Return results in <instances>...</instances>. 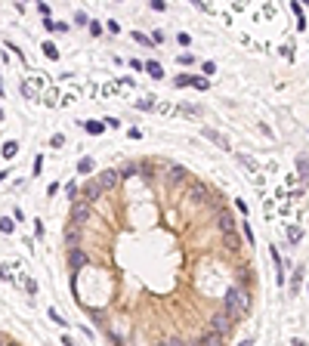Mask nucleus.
<instances>
[{
    "label": "nucleus",
    "instance_id": "nucleus-25",
    "mask_svg": "<svg viewBox=\"0 0 309 346\" xmlns=\"http://www.w3.org/2000/svg\"><path fill=\"white\" fill-rule=\"evenodd\" d=\"M49 318H53L56 325H65V322H62V315H59V312H56V309H49Z\"/></svg>",
    "mask_w": 309,
    "mask_h": 346
},
{
    "label": "nucleus",
    "instance_id": "nucleus-16",
    "mask_svg": "<svg viewBox=\"0 0 309 346\" xmlns=\"http://www.w3.org/2000/svg\"><path fill=\"white\" fill-rule=\"evenodd\" d=\"M155 346H189V343L179 340V337H170V340H161V343H155Z\"/></svg>",
    "mask_w": 309,
    "mask_h": 346
},
{
    "label": "nucleus",
    "instance_id": "nucleus-20",
    "mask_svg": "<svg viewBox=\"0 0 309 346\" xmlns=\"http://www.w3.org/2000/svg\"><path fill=\"white\" fill-rule=\"evenodd\" d=\"M78 170H81V173H90V170H93V161H90V158H83V161L78 164Z\"/></svg>",
    "mask_w": 309,
    "mask_h": 346
},
{
    "label": "nucleus",
    "instance_id": "nucleus-24",
    "mask_svg": "<svg viewBox=\"0 0 309 346\" xmlns=\"http://www.w3.org/2000/svg\"><path fill=\"white\" fill-rule=\"evenodd\" d=\"M90 34H93V37H99V34H102V28H99L96 22H90Z\"/></svg>",
    "mask_w": 309,
    "mask_h": 346
},
{
    "label": "nucleus",
    "instance_id": "nucleus-21",
    "mask_svg": "<svg viewBox=\"0 0 309 346\" xmlns=\"http://www.w3.org/2000/svg\"><path fill=\"white\" fill-rule=\"evenodd\" d=\"M44 53L49 56V59H56V56H59V49H56L53 44H49V40H47V44H44Z\"/></svg>",
    "mask_w": 309,
    "mask_h": 346
},
{
    "label": "nucleus",
    "instance_id": "nucleus-1",
    "mask_svg": "<svg viewBox=\"0 0 309 346\" xmlns=\"http://www.w3.org/2000/svg\"><path fill=\"white\" fill-rule=\"evenodd\" d=\"M223 303H226V309H223V312H229L235 322H238V318H244L247 312H250V294H247V288H238V284L226 291V300H223Z\"/></svg>",
    "mask_w": 309,
    "mask_h": 346
},
{
    "label": "nucleus",
    "instance_id": "nucleus-6",
    "mask_svg": "<svg viewBox=\"0 0 309 346\" xmlns=\"http://www.w3.org/2000/svg\"><path fill=\"white\" fill-rule=\"evenodd\" d=\"M99 195H102V185H99V180H90L87 185H83V201H87V204L99 201Z\"/></svg>",
    "mask_w": 309,
    "mask_h": 346
},
{
    "label": "nucleus",
    "instance_id": "nucleus-14",
    "mask_svg": "<svg viewBox=\"0 0 309 346\" xmlns=\"http://www.w3.org/2000/svg\"><path fill=\"white\" fill-rule=\"evenodd\" d=\"M118 173H121V180H127V176H136V173H139V164H136V161H127Z\"/></svg>",
    "mask_w": 309,
    "mask_h": 346
},
{
    "label": "nucleus",
    "instance_id": "nucleus-17",
    "mask_svg": "<svg viewBox=\"0 0 309 346\" xmlns=\"http://www.w3.org/2000/svg\"><path fill=\"white\" fill-rule=\"evenodd\" d=\"M247 281H250V269H241L238 272V288H247Z\"/></svg>",
    "mask_w": 309,
    "mask_h": 346
},
{
    "label": "nucleus",
    "instance_id": "nucleus-23",
    "mask_svg": "<svg viewBox=\"0 0 309 346\" xmlns=\"http://www.w3.org/2000/svg\"><path fill=\"white\" fill-rule=\"evenodd\" d=\"M146 68H148V71H152V74H155V78H161V65H158V62H148V65H146Z\"/></svg>",
    "mask_w": 309,
    "mask_h": 346
},
{
    "label": "nucleus",
    "instance_id": "nucleus-8",
    "mask_svg": "<svg viewBox=\"0 0 309 346\" xmlns=\"http://www.w3.org/2000/svg\"><path fill=\"white\" fill-rule=\"evenodd\" d=\"M186 180H189V173L182 170V167H170V170H167V185H179Z\"/></svg>",
    "mask_w": 309,
    "mask_h": 346
},
{
    "label": "nucleus",
    "instance_id": "nucleus-7",
    "mask_svg": "<svg viewBox=\"0 0 309 346\" xmlns=\"http://www.w3.org/2000/svg\"><path fill=\"white\" fill-rule=\"evenodd\" d=\"M118 182H121V173L112 170V167H108V170H102V176H99V185H102V192H105V189H114Z\"/></svg>",
    "mask_w": 309,
    "mask_h": 346
},
{
    "label": "nucleus",
    "instance_id": "nucleus-4",
    "mask_svg": "<svg viewBox=\"0 0 309 346\" xmlns=\"http://www.w3.org/2000/svg\"><path fill=\"white\" fill-rule=\"evenodd\" d=\"M87 219H90V204H87V201H74V207H71V223L81 226V223H87Z\"/></svg>",
    "mask_w": 309,
    "mask_h": 346
},
{
    "label": "nucleus",
    "instance_id": "nucleus-3",
    "mask_svg": "<svg viewBox=\"0 0 309 346\" xmlns=\"http://www.w3.org/2000/svg\"><path fill=\"white\" fill-rule=\"evenodd\" d=\"M186 201H192V204H207V201H211V189H207L204 182H192L189 192H186Z\"/></svg>",
    "mask_w": 309,
    "mask_h": 346
},
{
    "label": "nucleus",
    "instance_id": "nucleus-18",
    "mask_svg": "<svg viewBox=\"0 0 309 346\" xmlns=\"http://www.w3.org/2000/svg\"><path fill=\"white\" fill-rule=\"evenodd\" d=\"M87 130L93 133V136H99V133H102V124H99V121H87Z\"/></svg>",
    "mask_w": 309,
    "mask_h": 346
},
{
    "label": "nucleus",
    "instance_id": "nucleus-19",
    "mask_svg": "<svg viewBox=\"0 0 309 346\" xmlns=\"http://www.w3.org/2000/svg\"><path fill=\"white\" fill-rule=\"evenodd\" d=\"M16 151H19V146H16V142H6V146H3V158H13Z\"/></svg>",
    "mask_w": 309,
    "mask_h": 346
},
{
    "label": "nucleus",
    "instance_id": "nucleus-27",
    "mask_svg": "<svg viewBox=\"0 0 309 346\" xmlns=\"http://www.w3.org/2000/svg\"><path fill=\"white\" fill-rule=\"evenodd\" d=\"M0 346H19V343H10V340H0Z\"/></svg>",
    "mask_w": 309,
    "mask_h": 346
},
{
    "label": "nucleus",
    "instance_id": "nucleus-11",
    "mask_svg": "<svg viewBox=\"0 0 309 346\" xmlns=\"http://www.w3.org/2000/svg\"><path fill=\"white\" fill-rule=\"evenodd\" d=\"M65 241L71 244V247H78V241H81V226H68V229H65Z\"/></svg>",
    "mask_w": 309,
    "mask_h": 346
},
{
    "label": "nucleus",
    "instance_id": "nucleus-28",
    "mask_svg": "<svg viewBox=\"0 0 309 346\" xmlns=\"http://www.w3.org/2000/svg\"><path fill=\"white\" fill-rule=\"evenodd\" d=\"M189 346H201V343H189Z\"/></svg>",
    "mask_w": 309,
    "mask_h": 346
},
{
    "label": "nucleus",
    "instance_id": "nucleus-12",
    "mask_svg": "<svg viewBox=\"0 0 309 346\" xmlns=\"http://www.w3.org/2000/svg\"><path fill=\"white\" fill-rule=\"evenodd\" d=\"M223 244H226V250H241V238L235 232H229V235H223Z\"/></svg>",
    "mask_w": 309,
    "mask_h": 346
},
{
    "label": "nucleus",
    "instance_id": "nucleus-15",
    "mask_svg": "<svg viewBox=\"0 0 309 346\" xmlns=\"http://www.w3.org/2000/svg\"><path fill=\"white\" fill-rule=\"evenodd\" d=\"M297 167H300V176L309 180V161H306V158H297Z\"/></svg>",
    "mask_w": 309,
    "mask_h": 346
},
{
    "label": "nucleus",
    "instance_id": "nucleus-9",
    "mask_svg": "<svg viewBox=\"0 0 309 346\" xmlns=\"http://www.w3.org/2000/svg\"><path fill=\"white\" fill-rule=\"evenodd\" d=\"M68 263H71V269L87 266V254H83L81 247H71V250H68Z\"/></svg>",
    "mask_w": 309,
    "mask_h": 346
},
{
    "label": "nucleus",
    "instance_id": "nucleus-10",
    "mask_svg": "<svg viewBox=\"0 0 309 346\" xmlns=\"http://www.w3.org/2000/svg\"><path fill=\"white\" fill-rule=\"evenodd\" d=\"M204 136H207V139H213V142H216V146H220L223 151H229V148H232V146H229V139H226V136H220V133H216V130H211V127L204 130Z\"/></svg>",
    "mask_w": 309,
    "mask_h": 346
},
{
    "label": "nucleus",
    "instance_id": "nucleus-26",
    "mask_svg": "<svg viewBox=\"0 0 309 346\" xmlns=\"http://www.w3.org/2000/svg\"><path fill=\"white\" fill-rule=\"evenodd\" d=\"M74 22H78V25H87V13H74Z\"/></svg>",
    "mask_w": 309,
    "mask_h": 346
},
{
    "label": "nucleus",
    "instance_id": "nucleus-29",
    "mask_svg": "<svg viewBox=\"0 0 309 346\" xmlns=\"http://www.w3.org/2000/svg\"><path fill=\"white\" fill-rule=\"evenodd\" d=\"M0 93H3V83H0Z\"/></svg>",
    "mask_w": 309,
    "mask_h": 346
},
{
    "label": "nucleus",
    "instance_id": "nucleus-2",
    "mask_svg": "<svg viewBox=\"0 0 309 346\" xmlns=\"http://www.w3.org/2000/svg\"><path fill=\"white\" fill-rule=\"evenodd\" d=\"M232 328H235V318H232L229 312H216V315L211 318V331H213V334H220V337H226Z\"/></svg>",
    "mask_w": 309,
    "mask_h": 346
},
{
    "label": "nucleus",
    "instance_id": "nucleus-5",
    "mask_svg": "<svg viewBox=\"0 0 309 346\" xmlns=\"http://www.w3.org/2000/svg\"><path fill=\"white\" fill-rule=\"evenodd\" d=\"M216 229H220L223 235L235 232V216H232L229 210H220V214H216Z\"/></svg>",
    "mask_w": 309,
    "mask_h": 346
},
{
    "label": "nucleus",
    "instance_id": "nucleus-22",
    "mask_svg": "<svg viewBox=\"0 0 309 346\" xmlns=\"http://www.w3.org/2000/svg\"><path fill=\"white\" fill-rule=\"evenodd\" d=\"M0 232H13V219H10V216L0 219Z\"/></svg>",
    "mask_w": 309,
    "mask_h": 346
},
{
    "label": "nucleus",
    "instance_id": "nucleus-13",
    "mask_svg": "<svg viewBox=\"0 0 309 346\" xmlns=\"http://www.w3.org/2000/svg\"><path fill=\"white\" fill-rule=\"evenodd\" d=\"M198 343H201V346H223V337H220V334H213V331H207Z\"/></svg>",
    "mask_w": 309,
    "mask_h": 346
}]
</instances>
